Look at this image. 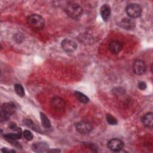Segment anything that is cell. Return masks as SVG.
<instances>
[{"label":"cell","instance_id":"cell-1","mask_svg":"<svg viewBox=\"0 0 153 153\" xmlns=\"http://www.w3.org/2000/svg\"><path fill=\"white\" fill-rule=\"evenodd\" d=\"M65 11L66 14L74 19L80 18L83 13V10L81 6L79 4L75 2L68 4L65 8Z\"/></svg>","mask_w":153,"mask_h":153},{"label":"cell","instance_id":"cell-2","mask_svg":"<svg viewBox=\"0 0 153 153\" xmlns=\"http://www.w3.org/2000/svg\"><path fill=\"white\" fill-rule=\"evenodd\" d=\"M27 23L28 25L35 30H39L42 29L45 25L44 19L39 15L33 14L29 16L27 18Z\"/></svg>","mask_w":153,"mask_h":153},{"label":"cell","instance_id":"cell-3","mask_svg":"<svg viewBox=\"0 0 153 153\" xmlns=\"http://www.w3.org/2000/svg\"><path fill=\"white\" fill-rule=\"evenodd\" d=\"M50 105L52 109L58 113H62L64 112L66 108V103L65 100L58 96H54L51 99Z\"/></svg>","mask_w":153,"mask_h":153},{"label":"cell","instance_id":"cell-4","mask_svg":"<svg viewBox=\"0 0 153 153\" xmlns=\"http://www.w3.org/2000/svg\"><path fill=\"white\" fill-rule=\"evenodd\" d=\"M127 14L130 18L134 19L140 16L142 10V7L137 4H130L128 5L126 8Z\"/></svg>","mask_w":153,"mask_h":153},{"label":"cell","instance_id":"cell-5","mask_svg":"<svg viewBox=\"0 0 153 153\" xmlns=\"http://www.w3.org/2000/svg\"><path fill=\"white\" fill-rule=\"evenodd\" d=\"M123 142L118 138H113L109 140L107 143V146L109 149L114 152L120 151L124 147Z\"/></svg>","mask_w":153,"mask_h":153},{"label":"cell","instance_id":"cell-6","mask_svg":"<svg viewBox=\"0 0 153 153\" xmlns=\"http://www.w3.org/2000/svg\"><path fill=\"white\" fill-rule=\"evenodd\" d=\"M61 46L63 50L67 53H72L77 48L76 43L74 41L69 39H63L62 41Z\"/></svg>","mask_w":153,"mask_h":153},{"label":"cell","instance_id":"cell-7","mask_svg":"<svg viewBox=\"0 0 153 153\" xmlns=\"http://www.w3.org/2000/svg\"><path fill=\"white\" fill-rule=\"evenodd\" d=\"M146 66L143 61L142 60H136L133 64V71L136 75H142L146 71Z\"/></svg>","mask_w":153,"mask_h":153},{"label":"cell","instance_id":"cell-8","mask_svg":"<svg viewBox=\"0 0 153 153\" xmlns=\"http://www.w3.org/2000/svg\"><path fill=\"white\" fill-rule=\"evenodd\" d=\"M93 129L92 125L86 121H80L76 124V130L81 134H87Z\"/></svg>","mask_w":153,"mask_h":153},{"label":"cell","instance_id":"cell-9","mask_svg":"<svg viewBox=\"0 0 153 153\" xmlns=\"http://www.w3.org/2000/svg\"><path fill=\"white\" fill-rule=\"evenodd\" d=\"M16 110V106L13 103H5L1 106V113L10 117L13 114Z\"/></svg>","mask_w":153,"mask_h":153},{"label":"cell","instance_id":"cell-10","mask_svg":"<svg viewBox=\"0 0 153 153\" xmlns=\"http://www.w3.org/2000/svg\"><path fill=\"white\" fill-rule=\"evenodd\" d=\"M123 44L118 41H112L108 45V48L109 51L112 53L117 54L119 53L123 49Z\"/></svg>","mask_w":153,"mask_h":153},{"label":"cell","instance_id":"cell-11","mask_svg":"<svg viewBox=\"0 0 153 153\" xmlns=\"http://www.w3.org/2000/svg\"><path fill=\"white\" fill-rule=\"evenodd\" d=\"M48 145L47 143L43 142H35L32 145V149L36 152H44L48 151Z\"/></svg>","mask_w":153,"mask_h":153},{"label":"cell","instance_id":"cell-12","mask_svg":"<svg viewBox=\"0 0 153 153\" xmlns=\"http://www.w3.org/2000/svg\"><path fill=\"white\" fill-rule=\"evenodd\" d=\"M120 25L123 29L131 30L135 27V22L131 18H124L121 20Z\"/></svg>","mask_w":153,"mask_h":153},{"label":"cell","instance_id":"cell-13","mask_svg":"<svg viewBox=\"0 0 153 153\" xmlns=\"http://www.w3.org/2000/svg\"><path fill=\"white\" fill-rule=\"evenodd\" d=\"M100 13L104 21H107L111 16V8L108 4L103 5L100 10Z\"/></svg>","mask_w":153,"mask_h":153},{"label":"cell","instance_id":"cell-14","mask_svg":"<svg viewBox=\"0 0 153 153\" xmlns=\"http://www.w3.org/2000/svg\"><path fill=\"white\" fill-rule=\"evenodd\" d=\"M21 136H22L21 130L17 131V133H7L4 135V139L7 141L12 143L14 142H16V140L20 139Z\"/></svg>","mask_w":153,"mask_h":153},{"label":"cell","instance_id":"cell-15","mask_svg":"<svg viewBox=\"0 0 153 153\" xmlns=\"http://www.w3.org/2000/svg\"><path fill=\"white\" fill-rule=\"evenodd\" d=\"M152 115L153 114L152 112H148L143 116L142 118V122L143 126L148 128H152L153 126Z\"/></svg>","mask_w":153,"mask_h":153},{"label":"cell","instance_id":"cell-16","mask_svg":"<svg viewBox=\"0 0 153 153\" xmlns=\"http://www.w3.org/2000/svg\"><path fill=\"white\" fill-rule=\"evenodd\" d=\"M74 96L79 102H81L83 103H86L89 100L88 97L86 95H85L84 94H83L82 93H81L79 91H76L74 93Z\"/></svg>","mask_w":153,"mask_h":153},{"label":"cell","instance_id":"cell-17","mask_svg":"<svg viewBox=\"0 0 153 153\" xmlns=\"http://www.w3.org/2000/svg\"><path fill=\"white\" fill-rule=\"evenodd\" d=\"M40 118H41V123L45 128H48L51 127L50 121L49 119L48 118V117L44 114L41 112L40 113Z\"/></svg>","mask_w":153,"mask_h":153},{"label":"cell","instance_id":"cell-18","mask_svg":"<svg viewBox=\"0 0 153 153\" xmlns=\"http://www.w3.org/2000/svg\"><path fill=\"white\" fill-rule=\"evenodd\" d=\"M14 90L17 95L20 97L25 96V90L23 86L19 84H16L14 85Z\"/></svg>","mask_w":153,"mask_h":153},{"label":"cell","instance_id":"cell-19","mask_svg":"<svg viewBox=\"0 0 153 153\" xmlns=\"http://www.w3.org/2000/svg\"><path fill=\"white\" fill-rule=\"evenodd\" d=\"M106 119L108 123L110 125H116L118 123L117 120L111 114H106Z\"/></svg>","mask_w":153,"mask_h":153},{"label":"cell","instance_id":"cell-20","mask_svg":"<svg viewBox=\"0 0 153 153\" xmlns=\"http://www.w3.org/2000/svg\"><path fill=\"white\" fill-rule=\"evenodd\" d=\"M23 136H24L25 138L27 140H29V141L32 140L33 137L32 133L29 130H26L23 131Z\"/></svg>","mask_w":153,"mask_h":153},{"label":"cell","instance_id":"cell-21","mask_svg":"<svg viewBox=\"0 0 153 153\" xmlns=\"http://www.w3.org/2000/svg\"><path fill=\"white\" fill-rule=\"evenodd\" d=\"M9 128L10 129H11L12 130H14V131H20L21 130V128H19L17 127V126L16 125V123H11L9 125Z\"/></svg>","mask_w":153,"mask_h":153},{"label":"cell","instance_id":"cell-22","mask_svg":"<svg viewBox=\"0 0 153 153\" xmlns=\"http://www.w3.org/2000/svg\"><path fill=\"white\" fill-rule=\"evenodd\" d=\"M138 87L142 90H144L146 89V84L143 82V81H140L138 83Z\"/></svg>","mask_w":153,"mask_h":153},{"label":"cell","instance_id":"cell-23","mask_svg":"<svg viewBox=\"0 0 153 153\" xmlns=\"http://www.w3.org/2000/svg\"><path fill=\"white\" fill-rule=\"evenodd\" d=\"M2 152H15V151H10L8 149H7L6 148H3L2 149H1Z\"/></svg>","mask_w":153,"mask_h":153}]
</instances>
